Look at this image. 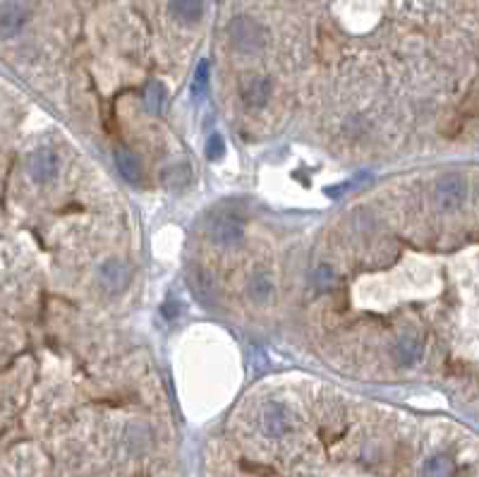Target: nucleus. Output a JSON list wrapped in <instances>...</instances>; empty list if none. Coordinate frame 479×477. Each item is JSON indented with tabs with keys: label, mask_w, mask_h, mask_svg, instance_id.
I'll use <instances>...</instances> for the list:
<instances>
[{
	"label": "nucleus",
	"mask_w": 479,
	"mask_h": 477,
	"mask_svg": "<svg viewBox=\"0 0 479 477\" xmlns=\"http://www.w3.org/2000/svg\"><path fill=\"white\" fill-rule=\"evenodd\" d=\"M465 195H468V183H465L463 176H456V173L441 176L434 185V202L441 211L458 209L465 202Z\"/></svg>",
	"instance_id": "2"
},
{
	"label": "nucleus",
	"mask_w": 479,
	"mask_h": 477,
	"mask_svg": "<svg viewBox=\"0 0 479 477\" xmlns=\"http://www.w3.org/2000/svg\"><path fill=\"white\" fill-rule=\"evenodd\" d=\"M262 429L269 436H283L293 429V420L286 405L281 403H269L262 412Z\"/></svg>",
	"instance_id": "4"
},
{
	"label": "nucleus",
	"mask_w": 479,
	"mask_h": 477,
	"mask_svg": "<svg viewBox=\"0 0 479 477\" xmlns=\"http://www.w3.org/2000/svg\"><path fill=\"white\" fill-rule=\"evenodd\" d=\"M171 12L180 22L194 24L204 15V0H171Z\"/></svg>",
	"instance_id": "9"
},
{
	"label": "nucleus",
	"mask_w": 479,
	"mask_h": 477,
	"mask_svg": "<svg viewBox=\"0 0 479 477\" xmlns=\"http://www.w3.org/2000/svg\"><path fill=\"white\" fill-rule=\"evenodd\" d=\"M221 156H225V141L221 134H211V137L206 139V159L218 161Z\"/></svg>",
	"instance_id": "15"
},
{
	"label": "nucleus",
	"mask_w": 479,
	"mask_h": 477,
	"mask_svg": "<svg viewBox=\"0 0 479 477\" xmlns=\"http://www.w3.org/2000/svg\"><path fill=\"white\" fill-rule=\"evenodd\" d=\"M230 43L239 53H257L267 43V34H264L262 24L254 22L252 17H235L228 27Z\"/></svg>",
	"instance_id": "1"
},
{
	"label": "nucleus",
	"mask_w": 479,
	"mask_h": 477,
	"mask_svg": "<svg viewBox=\"0 0 479 477\" xmlns=\"http://www.w3.org/2000/svg\"><path fill=\"white\" fill-rule=\"evenodd\" d=\"M163 99H166V89H163V85L161 82H151V85L146 87V106H149V111H161V103H163Z\"/></svg>",
	"instance_id": "13"
},
{
	"label": "nucleus",
	"mask_w": 479,
	"mask_h": 477,
	"mask_svg": "<svg viewBox=\"0 0 479 477\" xmlns=\"http://www.w3.org/2000/svg\"><path fill=\"white\" fill-rule=\"evenodd\" d=\"M274 94V85L269 77H249L242 85V99L252 108H264Z\"/></svg>",
	"instance_id": "8"
},
{
	"label": "nucleus",
	"mask_w": 479,
	"mask_h": 477,
	"mask_svg": "<svg viewBox=\"0 0 479 477\" xmlns=\"http://www.w3.org/2000/svg\"><path fill=\"white\" fill-rule=\"evenodd\" d=\"M331 279H333V272H331V269H328V267H319V269H316V272H314V283H316V286H319V288H326L328 283H331Z\"/></svg>",
	"instance_id": "17"
},
{
	"label": "nucleus",
	"mask_w": 479,
	"mask_h": 477,
	"mask_svg": "<svg viewBox=\"0 0 479 477\" xmlns=\"http://www.w3.org/2000/svg\"><path fill=\"white\" fill-rule=\"evenodd\" d=\"M247 295L252 302H257V305H269L271 298H274V283H271L269 276L254 274L247 283Z\"/></svg>",
	"instance_id": "10"
},
{
	"label": "nucleus",
	"mask_w": 479,
	"mask_h": 477,
	"mask_svg": "<svg viewBox=\"0 0 479 477\" xmlns=\"http://www.w3.org/2000/svg\"><path fill=\"white\" fill-rule=\"evenodd\" d=\"M419 358H422V345H419L415 338L405 336L396 343V360L400 365L410 367V365L419 363Z\"/></svg>",
	"instance_id": "12"
},
{
	"label": "nucleus",
	"mask_w": 479,
	"mask_h": 477,
	"mask_svg": "<svg viewBox=\"0 0 479 477\" xmlns=\"http://www.w3.org/2000/svg\"><path fill=\"white\" fill-rule=\"evenodd\" d=\"M115 166H118V171L122 173V178L129 180V183H137V180L141 178L139 156H134L132 151H127V149L115 151Z\"/></svg>",
	"instance_id": "11"
},
{
	"label": "nucleus",
	"mask_w": 479,
	"mask_h": 477,
	"mask_svg": "<svg viewBox=\"0 0 479 477\" xmlns=\"http://www.w3.org/2000/svg\"><path fill=\"white\" fill-rule=\"evenodd\" d=\"M424 473H429V475H446V473H451V466H448V461H446V459H431L424 466Z\"/></svg>",
	"instance_id": "16"
},
{
	"label": "nucleus",
	"mask_w": 479,
	"mask_h": 477,
	"mask_svg": "<svg viewBox=\"0 0 479 477\" xmlns=\"http://www.w3.org/2000/svg\"><path fill=\"white\" fill-rule=\"evenodd\" d=\"M244 235V225L242 221H237L235 216H218L216 221L211 223V240L223 245V247H230L242 240Z\"/></svg>",
	"instance_id": "6"
},
{
	"label": "nucleus",
	"mask_w": 479,
	"mask_h": 477,
	"mask_svg": "<svg viewBox=\"0 0 479 477\" xmlns=\"http://www.w3.org/2000/svg\"><path fill=\"white\" fill-rule=\"evenodd\" d=\"M206 85H209V60H202L197 68V73H194V82H192V92L197 99L206 92Z\"/></svg>",
	"instance_id": "14"
},
{
	"label": "nucleus",
	"mask_w": 479,
	"mask_h": 477,
	"mask_svg": "<svg viewBox=\"0 0 479 477\" xmlns=\"http://www.w3.org/2000/svg\"><path fill=\"white\" fill-rule=\"evenodd\" d=\"M58 168H60V159H58V154L53 149H36L27 159L29 178L38 185L50 183V180L58 176Z\"/></svg>",
	"instance_id": "3"
},
{
	"label": "nucleus",
	"mask_w": 479,
	"mask_h": 477,
	"mask_svg": "<svg viewBox=\"0 0 479 477\" xmlns=\"http://www.w3.org/2000/svg\"><path fill=\"white\" fill-rule=\"evenodd\" d=\"M99 281L101 286L111 293H120L125 290V286L129 283V267L122 259H108L101 264L99 269Z\"/></svg>",
	"instance_id": "5"
},
{
	"label": "nucleus",
	"mask_w": 479,
	"mask_h": 477,
	"mask_svg": "<svg viewBox=\"0 0 479 477\" xmlns=\"http://www.w3.org/2000/svg\"><path fill=\"white\" fill-rule=\"evenodd\" d=\"M27 24V10H24L22 3H3L0 5V36H15L22 31V27Z\"/></svg>",
	"instance_id": "7"
}]
</instances>
